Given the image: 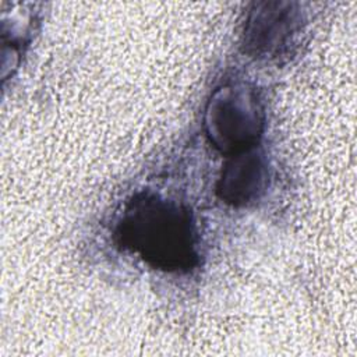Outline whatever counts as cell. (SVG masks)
Wrapping results in <instances>:
<instances>
[{
    "mask_svg": "<svg viewBox=\"0 0 357 357\" xmlns=\"http://www.w3.org/2000/svg\"><path fill=\"white\" fill-rule=\"evenodd\" d=\"M268 185V166L255 148L233 155L222 169L216 191L226 204L240 206L259 198Z\"/></svg>",
    "mask_w": 357,
    "mask_h": 357,
    "instance_id": "cell-4",
    "label": "cell"
},
{
    "mask_svg": "<svg viewBox=\"0 0 357 357\" xmlns=\"http://www.w3.org/2000/svg\"><path fill=\"white\" fill-rule=\"evenodd\" d=\"M116 236L120 245L155 269L188 272L198 264V237L191 212L159 194H134L123 206Z\"/></svg>",
    "mask_w": 357,
    "mask_h": 357,
    "instance_id": "cell-1",
    "label": "cell"
},
{
    "mask_svg": "<svg viewBox=\"0 0 357 357\" xmlns=\"http://www.w3.org/2000/svg\"><path fill=\"white\" fill-rule=\"evenodd\" d=\"M298 28V14L290 3H258L250 13L244 45L257 57L276 56L286 49Z\"/></svg>",
    "mask_w": 357,
    "mask_h": 357,
    "instance_id": "cell-3",
    "label": "cell"
},
{
    "mask_svg": "<svg viewBox=\"0 0 357 357\" xmlns=\"http://www.w3.org/2000/svg\"><path fill=\"white\" fill-rule=\"evenodd\" d=\"M264 127L262 103L247 82H226L211 93L204 112V131L219 152L233 156L255 148Z\"/></svg>",
    "mask_w": 357,
    "mask_h": 357,
    "instance_id": "cell-2",
    "label": "cell"
}]
</instances>
